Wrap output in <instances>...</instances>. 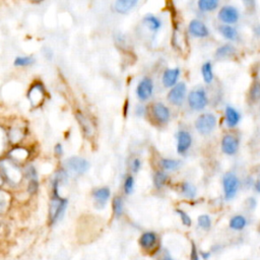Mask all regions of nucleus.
Returning a JSON list of instances; mask_svg holds the SVG:
<instances>
[{"instance_id":"1","label":"nucleus","mask_w":260,"mask_h":260,"mask_svg":"<svg viewBox=\"0 0 260 260\" xmlns=\"http://www.w3.org/2000/svg\"><path fill=\"white\" fill-rule=\"evenodd\" d=\"M216 117L211 113H204L198 116L195 121V128L201 135L210 134L216 126Z\"/></svg>"},{"instance_id":"2","label":"nucleus","mask_w":260,"mask_h":260,"mask_svg":"<svg viewBox=\"0 0 260 260\" xmlns=\"http://www.w3.org/2000/svg\"><path fill=\"white\" fill-rule=\"evenodd\" d=\"M240 186V182L238 177L232 173V172H228L223 175L222 177V189H223V194H224V198L226 200H231L233 199L239 189Z\"/></svg>"},{"instance_id":"3","label":"nucleus","mask_w":260,"mask_h":260,"mask_svg":"<svg viewBox=\"0 0 260 260\" xmlns=\"http://www.w3.org/2000/svg\"><path fill=\"white\" fill-rule=\"evenodd\" d=\"M189 107L194 111L203 110L208 104V98L203 89H194L188 93L187 96Z\"/></svg>"},{"instance_id":"4","label":"nucleus","mask_w":260,"mask_h":260,"mask_svg":"<svg viewBox=\"0 0 260 260\" xmlns=\"http://www.w3.org/2000/svg\"><path fill=\"white\" fill-rule=\"evenodd\" d=\"M64 166L66 170L74 175H82L89 169V162L82 157L72 156L65 160Z\"/></svg>"},{"instance_id":"5","label":"nucleus","mask_w":260,"mask_h":260,"mask_svg":"<svg viewBox=\"0 0 260 260\" xmlns=\"http://www.w3.org/2000/svg\"><path fill=\"white\" fill-rule=\"evenodd\" d=\"M67 200L62 199L59 196H54V199L50 206V220L51 223H56L60 220L66 210Z\"/></svg>"},{"instance_id":"6","label":"nucleus","mask_w":260,"mask_h":260,"mask_svg":"<svg viewBox=\"0 0 260 260\" xmlns=\"http://www.w3.org/2000/svg\"><path fill=\"white\" fill-rule=\"evenodd\" d=\"M187 91V86L185 82H178L174 87H172L168 93V100L171 104L175 106H181L185 100Z\"/></svg>"},{"instance_id":"7","label":"nucleus","mask_w":260,"mask_h":260,"mask_svg":"<svg viewBox=\"0 0 260 260\" xmlns=\"http://www.w3.org/2000/svg\"><path fill=\"white\" fill-rule=\"evenodd\" d=\"M240 13L238 9L232 5H224L218 11V19L223 22V24H233L239 20Z\"/></svg>"},{"instance_id":"8","label":"nucleus","mask_w":260,"mask_h":260,"mask_svg":"<svg viewBox=\"0 0 260 260\" xmlns=\"http://www.w3.org/2000/svg\"><path fill=\"white\" fill-rule=\"evenodd\" d=\"M153 91V82L150 78H142L136 87V94L140 101L148 100Z\"/></svg>"},{"instance_id":"9","label":"nucleus","mask_w":260,"mask_h":260,"mask_svg":"<svg viewBox=\"0 0 260 260\" xmlns=\"http://www.w3.org/2000/svg\"><path fill=\"white\" fill-rule=\"evenodd\" d=\"M221 151L226 155H234L239 148V139L233 134H226L220 142Z\"/></svg>"},{"instance_id":"10","label":"nucleus","mask_w":260,"mask_h":260,"mask_svg":"<svg viewBox=\"0 0 260 260\" xmlns=\"http://www.w3.org/2000/svg\"><path fill=\"white\" fill-rule=\"evenodd\" d=\"M188 30L195 38H201L202 39V38H206V37L209 36L208 27L205 25V23H203L199 19H192L189 22Z\"/></svg>"},{"instance_id":"11","label":"nucleus","mask_w":260,"mask_h":260,"mask_svg":"<svg viewBox=\"0 0 260 260\" xmlns=\"http://www.w3.org/2000/svg\"><path fill=\"white\" fill-rule=\"evenodd\" d=\"M192 144V136L188 131L180 130L177 134V152L184 154Z\"/></svg>"},{"instance_id":"12","label":"nucleus","mask_w":260,"mask_h":260,"mask_svg":"<svg viewBox=\"0 0 260 260\" xmlns=\"http://www.w3.org/2000/svg\"><path fill=\"white\" fill-rule=\"evenodd\" d=\"M180 69L178 67L176 68H170L165 70L164 74H162V84L166 87H174L177 83H178V78L180 76Z\"/></svg>"},{"instance_id":"13","label":"nucleus","mask_w":260,"mask_h":260,"mask_svg":"<svg viewBox=\"0 0 260 260\" xmlns=\"http://www.w3.org/2000/svg\"><path fill=\"white\" fill-rule=\"evenodd\" d=\"M152 114L154 119L158 122V123H167L170 119V110L168 109L167 106H165L161 103H157L153 106L152 108Z\"/></svg>"},{"instance_id":"14","label":"nucleus","mask_w":260,"mask_h":260,"mask_svg":"<svg viewBox=\"0 0 260 260\" xmlns=\"http://www.w3.org/2000/svg\"><path fill=\"white\" fill-rule=\"evenodd\" d=\"M224 118L226 126L229 128H234L239 124L241 120V115L235 108H233L232 106H228L224 110Z\"/></svg>"},{"instance_id":"15","label":"nucleus","mask_w":260,"mask_h":260,"mask_svg":"<svg viewBox=\"0 0 260 260\" xmlns=\"http://www.w3.org/2000/svg\"><path fill=\"white\" fill-rule=\"evenodd\" d=\"M157 236L153 232H145L141 235L139 239L140 246L145 250L153 249L157 244Z\"/></svg>"},{"instance_id":"16","label":"nucleus","mask_w":260,"mask_h":260,"mask_svg":"<svg viewBox=\"0 0 260 260\" xmlns=\"http://www.w3.org/2000/svg\"><path fill=\"white\" fill-rule=\"evenodd\" d=\"M110 194H111V191L108 187H102V188L95 189L92 193V196L95 200V203L99 205V207H104L106 202L110 198Z\"/></svg>"},{"instance_id":"17","label":"nucleus","mask_w":260,"mask_h":260,"mask_svg":"<svg viewBox=\"0 0 260 260\" xmlns=\"http://www.w3.org/2000/svg\"><path fill=\"white\" fill-rule=\"evenodd\" d=\"M247 225V218L242 214H236L231 217L229 226L233 231H242Z\"/></svg>"},{"instance_id":"18","label":"nucleus","mask_w":260,"mask_h":260,"mask_svg":"<svg viewBox=\"0 0 260 260\" xmlns=\"http://www.w3.org/2000/svg\"><path fill=\"white\" fill-rule=\"evenodd\" d=\"M137 4V0H117L115 2V10L119 13H127Z\"/></svg>"},{"instance_id":"19","label":"nucleus","mask_w":260,"mask_h":260,"mask_svg":"<svg viewBox=\"0 0 260 260\" xmlns=\"http://www.w3.org/2000/svg\"><path fill=\"white\" fill-rule=\"evenodd\" d=\"M236 53V49L234 46L230 45V44H225V45H222L220 47H218L215 51V57L216 58H229V57H232L234 56Z\"/></svg>"},{"instance_id":"20","label":"nucleus","mask_w":260,"mask_h":260,"mask_svg":"<svg viewBox=\"0 0 260 260\" xmlns=\"http://www.w3.org/2000/svg\"><path fill=\"white\" fill-rule=\"evenodd\" d=\"M218 31L220 32V35L226 39V40H236L237 39V36H238V32L236 30V28L232 25H229V24H220L218 26Z\"/></svg>"},{"instance_id":"21","label":"nucleus","mask_w":260,"mask_h":260,"mask_svg":"<svg viewBox=\"0 0 260 260\" xmlns=\"http://www.w3.org/2000/svg\"><path fill=\"white\" fill-rule=\"evenodd\" d=\"M143 22L148 26V28L152 31H156L160 28L161 26V21L158 17L152 15V14H147L143 18Z\"/></svg>"},{"instance_id":"22","label":"nucleus","mask_w":260,"mask_h":260,"mask_svg":"<svg viewBox=\"0 0 260 260\" xmlns=\"http://www.w3.org/2000/svg\"><path fill=\"white\" fill-rule=\"evenodd\" d=\"M218 4L219 3L217 0H199L197 2L198 8L203 12H209V11L215 10Z\"/></svg>"},{"instance_id":"23","label":"nucleus","mask_w":260,"mask_h":260,"mask_svg":"<svg viewBox=\"0 0 260 260\" xmlns=\"http://www.w3.org/2000/svg\"><path fill=\"white\" fill-rule=\"evenodd\" d=\"M201 75L205 83H210L213 80V69L210 62H205L201 66Z\"/></svg>"},{"instance_id":"24","label":"nucleus","mask_w":260,"mask_h":260,"mask_svg":"<svg viewBox=\"0 0 260 260\" xmlns=\"http://www.w3.org/2000/svg\"><path fill=\"white\" fill-rule=\"evenodd\" d=\"M181 193L183 194V196L192 199L196 196V188L192 184L184 182L181 184Z\"/></svg>"},{"instance_id":"25","label":"nucleus","mask_w":260,"mask_h":260,"mask_svg":"<svg viewBox=\"0 0 260 260\" xmlns=\"http://www.w3.org/2000/svg\"><path fill=\"white\" fill-rule=\"evenodd\" d=\"M181 165L180 160L177 159H173V158H162L160 160V166L164 170L167 171H174L177 170Z\"/></svg>"},{"instance_id":"26","label":"nucleus","mask_w":260,"mask_h":260,"mask_svg":"<svg viewBox=\"0 0 260 260\" xmlns=\"http://www.w3.org/2000/svg\"><path fill=\"white\" fill-rule=\"evenodd\" d=\"M168 180V175L164 171H157L153 176V184L154 186L159 189L161 188Z\"/></svg>"},{"instance_id":"27","label":"nucleus","mask_w":260,"mask_h":260,"mask_svg":"<svg viewBox=\"0 0 260 260\" xmlns=\"http://www.w3.org/2000/svg\"><path fill=\"white\" fill-rule=\"evenodd\" d=\"M197 224L200 229L208 231L211 228V218L208 214H201L197 217Z\"/></svg>"},{"instance_id":"28","label":"nucleus","mask_w":260,"mask_h":260,"mask_svg":"<svg viewBox=\"0 0 260 260\" xmlns=\"http://www.w3.org/2000/svg\"><path fill=\"white\" fill-rule=\"evenodd\" d=\"M35 63V59L31 56H17L14 60L15 66H28Z\"/></svg>"},{"instance_id":"29","label":"nucleus","mask_w":260,"mask_h":260,"mask_svg":"<svg viewBox=\"0 0 260 260\" xmlns=\"http://www.w3.org/2000/svg\"><path fill=\"white\" fill-rule=\"evenodd\" d=\"M113 211L116 217H120L123 213V200L121 197H115L113 200Z\"/></svg>"},{"instance_id":"30","label":"nucleus","mask_w":260,"mask_h":260,"mask_svg":"<svg viewBox=\"0 0 260 260\" xmlns=\"http://www.w3.org/2000/svg\"><path fill=\"white\" fill-rule=\"evenodd\" d=\"M249 95L253 102L260 100V81H255L252 84L249 91Z\"/></svg>"},{"instance_id":"31","label":"nucleus","mask_w":260,"mask_h":260,"mask_svg":"<svg viewBox=\"0 0 260 260\" xmlns=\"http://www.w3.org/2000/svg\"><path fill=\"white\" fill-rule=\"evenodd\" d=\"M76 118H77V120L79 121L80 125L82 126L84 132H85L86 134H91V132H92V127H91V125H90V122H88L87 119H86L84 116L81 115V113H77Z\"/></svg>"},{"instance_id":"32","label":"nucleus","mask_w":260,"mask_h":260,"mask_svg":"<svg viewBox=\"0 0 260 260\" xmlns=\"http://www.w3.org/2000/svg\"><path fill=\"white\" fill-rule=\"evenodd\" d=\"M176 212H177V214L179 215V217H180L182 223H183L185 226H191V224H192V219H191L190 215H189L186 211H184L183 209H179V208H178V209H176Z\"/></svg>"},{"instance_id":"33","label":"nucleus","mask_w":260,"mask_h":260,"mask_svg":"<svg viewBox=\"0 0 260 260\" xmlns=\"http://www.w3.org/2000/svg\"><path fill=\"white\" fill-rule=\"evenodd\" d=\"M134 189V179L132 176H127L124 181V191L126 194H131Z\"/></svg>"},{"instance_id":"34","label":"nucleus","mask_w":260,"mask_h":260,"mask_svg":"<svg viewBox=\"0 0 260 260\" xmlns=\"http://www.w3.org/2000/svg\"><path fill=\"white\" fill-rule=\"evenodd\" d=\"M190 260H200V255L197 250L196 244L192 241L191 242V252H190Z\"/></svg>"},{"instance_id":"35","label":"nucleus","mask_w":260,"mask_h":260,"mask_svg":"<svg viewBox=\"0 0 260 260\" xmlns=\"http://www.w3.org/2000/svg\"><path fill=\"white\" fill-rule=\"evenodd\" d=\"M141 168V161L139 158H134L130 164V169L132 172L137 173Z\"/></svg>"},{"instance_id":"36","label":"nucleus","mask_w":260,"mask_h":260,"mask_svg":"<svg viewBox=\"0 0 260 260\" xmlns=\"http://www.w3.org/2000/svg\"><path fill=\"white\" fill-rule=\"evenodd\" d=\"M7 194L0 192V211H3L7 205V200H6V196Z\"/></svg>"},{"instance_id":"37","label":"nucleus","mask_w":260,"mask_h":260,"mask_svg":"<svg viewBox=\"0 0 260 260\" xmlns=\"http://www.w3.org/2000/svg\"><path fill=\"white\" fill-rule=\"evenodd\" d=\"M158 260H173V258H172L171 254H170L167 250H164V251L159 254Z\"/></svg>"},{"instance_id":"38","label":"nucleus","mask_w":260,"mask_h":260,"mask_svg":"<svg viewBox=\"0 0 260 260\" xmlns=\"http://www.w3.org/2000/svg\"><path fill=\"white\" fill-rule=\"evenodd\" d=\"M199 255L204 259V260H208L211 256V252L210 251H200Z\"/></svg>"},{"instance_id":"39","label":"nucleus","mask_w":260,"mask_h":260,"mask_svg":"<svg viewBox=\"0 0 260 260\" xmlns=\"http://www.w3.org/2000/svg\"><path fill=\"white\" fill-rule=\"evenodd\" d=\"M55 152H56L58 155L62 154L63 148H62V145H61V144H57V145L55 146Z\"/></svg>"},{"instance_id":"40","label":"nucleus","mask_w":260,"mask_h":260,"mask_svg":"<svg viewBox=\"0 0 260 260\" xmlns=\"http://www.w3.org/2000/svg\"><path fill=\"white\" fill-rule=\"evenodd\" d=\"M254 188H255V190H256L258 193H260V178L256 181V183H255V185H254Z\"/></svg>"},{"instance_id":"41","label":"nucleus","mask_w":260,"mask_h":260,"mask_svg":"<svg viewBox=\"0 0 260 260\" xmlns=\"http://www.w3.org/2000/svg\"><path fill=\"white\" fill-rule=\"evenodd\" d=\"M143 112H144V108L143 107H138L137 108V114L138 115H143Z\"/></svg>"},{"instance_id":"42","label":"nucleus","mask_w":260,"mask_h":260,"mask_svg":"<svg viewBox=\"0 0 260 260\" xmlns=\"http://www.w3.org/2000/svg\"><path fill=\"white\" fill-rule=\"evenodd\" d=\"M255 34H256V35H258V36H260V26L255 27Z\"/></svg>"}]
</instances>
